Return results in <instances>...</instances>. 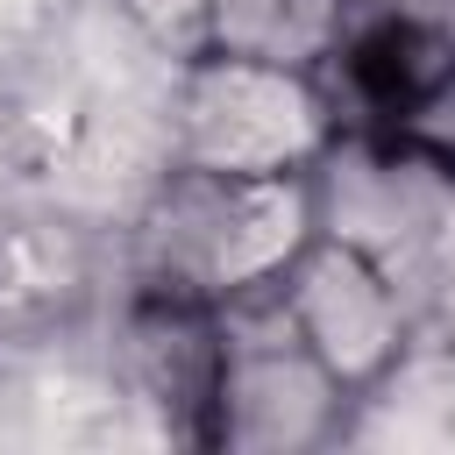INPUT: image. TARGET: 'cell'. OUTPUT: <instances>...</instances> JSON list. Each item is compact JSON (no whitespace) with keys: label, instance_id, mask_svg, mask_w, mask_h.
I'll use <instances>...</instances> for the list:
<instances>
[{"label":"cell","instance_id":"obj_1","mask_svg":"<svg viewBox=\"0 0 455 455\" xmlns=\"http://www.w3.org/2000/svg\"><path fill=\"white\" fill-rule=\"evenodd\" d=\"M320 235L313 171H199L178 164L156 178L135 213V284L149 299L228 313L256 291H277L291 256Z\"/></svg>","mask_w":455,"mask_h":455},{"label":"cell","instance_id":"obj_2","mask_svg":"<svg viewBox=\"0 0 455 455\" xmlns=\"http://www.w3.org/2000/svg\"><path fill=\"white\" fill-rule=\"evenodd\" d=\"M341 142L334 100L320 71L235 57V50H192L178 57L171 85V156L199 171H320V156Z\"/></svg>","mask_w":455,"mask_h":455},{"label":"cell","instance_id":"obj_3","mask_svg":"<svg viewBox=\"0 0 455 455\" xmlns=\"http://www.w3.org/2000/svg\"><path fill=\"white\" fill-rule=\"evenodd\" d=\"M270 299H277V327L348 398H377L405 370L412 334H419V313H412L398 270L341 228H320L291 256V270L277 277Z\"/></svg>","mask_w":455,"mask_h":455},{"label":"cell","instance_id":"obj_4","mask_svg":"<svg viewBox=\"0 0 455 455\" xmlns=\"http://www.w3.org/2000/svg\"><path fill=\"white\" fill-rule=\"evenodd\" d=\"M348 391L277 327V341H228L213 391L199 405V441L206 448H242V455H299L327 448L348 419Z\"/></svg>","mask_w":455,"mask_h":455},{"label":"cell","instance_id":"obj_5","mask_svg":"<svg viewBox=\"0 0 455 455\" xmlns=\"http://www.w3.org/2000/svg\"><path fill=\"white\" fill-rule=\"evenodd\" d=\"M341 78L370 135H412L427 114L455 92V28L448 14H391L370 7V21H348L341 36Z\"/></svg>","mask_w":455,"mask_h":455},{"label":"cell","instance_id":"obj_6","mask_svg":"<svg viewBox=\"0 0 455 455\" xmlns=\"http://www.w3.org/2000/svg\"><path fill=\"white\" fill-rule=\"evenodd\" d=\"M348 21H355V0H213L206 7V50L320 71V64H334Z\"/></svg>","mask_w":455,"mask_h":455},{"label":"cell","instance_id":"obj_7","mask_svg":"<svg viewBox=\"0 0 455 455\" xmlns=\"http://www.w3.org/2000/svg\"><path fill=\"white\" fill-rule=\"evenodd\" d=\"M391 270H398L419 327H434L455 348V164L434 185V199H427V213H419V228H412V242L398 249Z\"/></svg>","mask_w":455,"mask_h":455},{"label":"cell","instance_id":"obj_8","mask_svg":"<svg viewBox=\"0 0 455 455\" xmlns=\"http://www.w3.org/2000/svg\"><path fill=\"white\" fill-rule=\"evenodd\" d=\"M114 7L128 14L135 36H149V43L171 50V57L206 50V7H213V0H114Z\"/></svg>","mask_w":455,"mask_h":455},{"label":"cell","instance_id":"obj_9","mask_svg":"<svg viewBox=\"0 0 455 455\" xmlns=\"http://www.w3.org/2000/svg\"><path fill=\"white\" fill-rule=\"evenodd\" d=\"M355 7H391V14H448L455 0H355Z\"/></svg>","mask_w":455,"mask_h":455}]
</instances>
